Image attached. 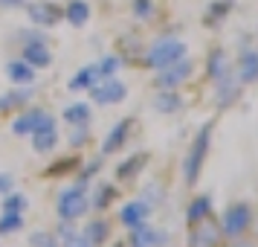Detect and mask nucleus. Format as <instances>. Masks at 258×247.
Listing matches in <instances>:
<instances>
[{
  "label": "nucleus",
  "mask_w": 258,
  "mask_h": 247,
  "mask_svg": "<svg viewBox=\"0 0 258 247\" xmlns=\"http://www.w3.org/2000/svg\"><path fill=\"white\" fill-rule=\"evenodd\" d=\"M209 137H212V122H206L203 128L198 131V137L191 142V149L186 154V163H183V177H186V183H198L200 177V169L206 163V154H209Z\"/></svg>",
  "instance_id": "1"
},
{
  "label": "nucleus",
  "mask_w": 258,
  "mask_h": 247,
  "mask_svg": "<svg viewBox=\"0 0 258 247\" xmlns=\"http://www.w3.org/2000/svg\"><path fill=\"white\" fill-rule=\"evenodd\" d=\"M90 207V201H87V183L79 180L76 186L64 189L58 198V218L61 221H76V218H82L84 212Z\"/></svg>",
  "instance_id": "2"
},
{
  "label": "nucleus",
  "mask_w": 258,
  "mask_h": 247,
  "mask_svg": "<svg viewBox=\"0 0 258 247\" xmlns=\"http://www.w3.org/2000/svg\"><path fill=\"white\" fill-rule=\"evenodd\" d=\"M186 59V44L183 41H177V38H160L157 44L148 47L145 53V64L148 67H165V64H174V61Z\"/></svg>",
  "instance_id": "3"
},
{
  "label": "nucleus",
  "mask_w": 258,
  "mask_h": 247,
  "mask_svg": "<svg viewBox=\"0 0 258 247\" xmlns=\"http://www.w3.org/2000/svg\"><path fill=\"white\" fill-rule=\"evenodd\" d=\"M249 224H252V210L246 207V204H235V207H229L226 210V215H223L221 221V235H226V238H241V235L249 230Z\"/></svg>",
  "instance_id": "4"
},
{
  "label": "nucleus",
  "mask_w": 258,
  "mask_h": 247,
  "mask_svg": "<svg viewBox=\"0 0 258 247\" xmlns=\"http://www.w3.org/2000/svg\"><path fill=\"white\" fill-rule=\"evenodd\" d=\"M128 96V87L122 82H116L113 76H107V79H99L96 84H90V99H93L96 105H116Z\"/></svg>",
  "instance_id": "5"
},
{
  "label": "nucleus",
  "mask_w": 258,
  "mask_h": 247,
  "mask_svg": "<svg viewBox=\"0 0 258 247\" xmlns=\"http://www.w3.org/2000/svg\"><path fill=\"white\" fill-rule=\"evenodd\" d=\"M44 128H55V119L49 117L47 111H41V108H29L24 111L21 117L12 122V131L15 134H35V131H44Z\"/></svg>",
  "instance_id": "6"
},
{
  "label": "nucleus",
  "mask_w": 258,
  "mask_h": 247,
  "mask_svg": "<svg viewBox=\"0 0 258 247\" xmlns=\"http://www.w3.org/2000/svg\"><path fill=\"white\" fill-rule=\"evenodd\" d=\"M188 76H191V61L180 59V61H174V64L160 67V73H157V84H160L163 90H174L177 84H183Z\"/></svg>",
  "instance_id": "7"
},
{
  "label": "nucleus",
  "mask_w": 258,
  "mask_h": 247,
  "mask_svg": "<svg viewBox=\"0 0 258 247\" xmlns=\"http://www.w3.org/2000/svg\"><path fill=\"white\" fill-rule=\"evenodd\" d=\"M238 82L241 84H252L258 82V47H246L241 50V56H238Z\"/></svg>",
  "instance_id": "8"
},
{
  "label": "nucleus",
  "mask_w": 258,
  "mask_h": 247,
  "mask_svg": "<svg viewBox=\"0 0 258 247\" xmlns=\"http://www.w3.org/2000/svg\"><path fill=\"white\" fill-rule=\"evenodd\" d=\"M131 230H134L131 233V247H163L165 238H168L163 230H154L145 221L137 224V227H131Z\"/></svg>",
  "instance_id": "9"
},
{
  "label": "nucleus",
  "mask_w": 258,
  "mask_h": 247,
  "mask_svg": "<svg viewBox=\"0 0 258 247\" xmlns=\"http://www.w3.org/2000/svg\"><path fill=\"white\" fill-rule=\"evenodd\" d=\"M26 12L32 18V24L38 26H55L61 21V9L58 6H52V3H44V0H38V3H26Z\"/></svg>",
  "instance_id": "10"
},
{
  "label": "nucleus",
  "mask_w": 258,
  "mask_h": 247,
  "mask_svg": "<svg viewBox=\"0 0 258 247\" xmlns=\"http://www.w3.org/2000/svg\"><path fill=\"white\" fill-rule=\"evenodd\" d=\"M148 215H151V204L148 201H131V204H125L119 210V221L125 227H137V224L148 221Z\"/></svg>",
  "instance_id": "11"
},
{
  "label": "nucleus",
  "mask_w": 258,
  "mask_h": 247,
  "mask_svg": "<svg viewBox=\"0 0 258 247\" xmlns=\"http://www.w3.org/2000/svg\"><path fill=\"white\" fill-rule=\"evenodd\" d=\"M131 128H134V119H122V122H116L113 125V131L105 137V142H102V154H113V152H119L125 142H128V134H131Z\"/></svg>",
  "instance_id": "12"
},
{
  "label": "nucleus",
  "mask_w": 258,
  "mask_h": 247,
  "mask_svg": "<svg viewBox=\"0 0 258 247\" xmlns=\"http://www.w3.org/2000/svg\"><path fill=\"white\" fill-rule=\"evenodd\" d=\"M218 238H221V230L215 227L212 221H198L195 224V233L188 238V244L191 247H218Z\"/></svg>",
  "instance_id": "13"
},
{
  "label": "nucleus",
  "mask_w": 258,
  "mask_h": 247,
  "mask_svg": "<svg viewBox=\"0 0 258 247\" xmlns=\"http://www.w3.org/2000/svg\"><path fill=\"white\" fill-rule=\"evenodd\" d=\"M24 61L29 67H47L49 61H52V56H49V50L44 41H29L24 47Z\"/></svg>",
  "instance_id": "14"
},
{
  "label": "nucleus",
  "mask_w": 258,
  "mask_h": 247,
  "mask_svg": "<svg viewBox=\"0 0 258 247\" xmlns=\"http://www.w3.org/2000/svg\"><path fill=\"white\" fill-rule=\"evenodd\" d=\"M215 84H218V105H221V108L232 105L235 99H238L241 82H238V76H235V73H229V76H223L221 82H215Z\"/></svg>",
  "instance_id": "15"
},
{
  "label": "nucleus",
  "mask_w": 258,
  "mask_h": 247,
  "mask_svg": "<svg viewBox=\"0 0 258 247\" xmlns=\"http://www.w3.org/2000/svg\"><path fill=\"white\" fill-rule=\"evenodd\" d=\"M6 76H9L12 82H18V84H32L35 82V67H29L24 59L9 61V64H6Z\"/></svg>",
  "instance_id": "16"
},
{
  "label": "nucleus",
  "mask_w": 258,
  "mask_h": 247,
  "mask_svg": "<svg viewBox=\"0 0 258 247\" xmlns=\"http://www.w3.org/2000/svg\"><path fill=\"white\" fill-rule=\"evenodd\" d=\"M206 67H209V79H212V82H221L223 76H229V73H232L229 59H226V53H223V50H215V53H212Z\"/></svg>",
  "instance_id": "17"
},
{
  "label": "nucleus",
  "mask_w": 258,
  "mask_h": 247,
  "mask_svg": "<svg viewBox=\"0 0 258 247\" xmlns=\"http://www.w3.org/2000/svg\"><path fill=\"white\" fill-rule=\"evenodd\" d=\"M64 18H67L73 26H84L90 21V6H87V0H70L67 9H64Z\"/></svg>",
  "instance_id": "18"
},
{
  "label": "nucleus",
  "mask_w": 258,
  "mask_h": 247,
  "mask_svg": "<svg viewBox=\"0 0 258 247\" xmlns=\"http://www.w3.org/2000/svg\"><path fill=\"white\" fill-rule=\"evenodd\" d=\"M209 212H212V201H209V195H200V198H195L191 204H188V210H186V221H188V224H198V221H203V218H209Z\"/></svg>",
  "instance_id": "19"
},
{
  "label": "nucleus",
  "mask_w": 258,
  "mask_h": 247,
  "mask_svg": "<svg viewBox=\"0 0 258 247\" xmlns=\"http://www.w3.org/2000/svg\"><path fill=\"white\" fill-rule=\"evenodd\" d=\"M55 145H58V131L55 128H44V131H35V134H32V149H35V152L47 154V152H52Z\"/></svg>",
  "instance_id": "20"
},
{
  "label": "nucleus",
  "mask_w": 258,
  "mask_h": 247,
  "mask_svg": "<svg viewBox=\"0 0 258 247\" xmlns=\"http://www.w3.org/2000/svg\"><path fill=\"white\" fill-rule=\"evenodd\" d=\"M107 233H110V224L105 221V218H96V221L87 224V230H84V238L90 241V244H105L107 241Z\"/></svg>",
  "instance_id": "21"
},
{
  "label": "nucleus",
  "mask_w": 258,
  "mask_h": 247,
  "mask_svg": "<svg viewBox=\"0 0 258 247\" xmlns=\"http://www.w3.org/2000/svg\"><path fill=\"white\" fill-rule=\"evenodd\" d=\"M99 79H102V76H99V67H96V64H90V67L79 70V73H76V76L70 79V90H84V87L96 84Z\"/></svg>",
  "instance_id": "22"
},
{
  "label": "nucleus",
  "mask_w": 258,
  "mask_h": 247,
  "mask_svg": "<svg viewBox=\"0 0 258 247\" xmlns=\"http://www.w3.org/2000/svg\"><path fill=\"white\" fill-rule=\"evenodd\" d=\"M145 160H148V154H134V157H128V160H125V163L116 169V175L122 177V180H131V177H137V175L142 172Z\"/></svg>",
  "instance_id": "23"
},
{
  "label": "nucleus",
  "mask_w": 258,
  "mask_h": 247,
  "mask_svg": "<svg viewBox=\"0 0 258 247\" xmlns=\"http://www.w3.org/2000/svg\"><path fill=\"white\" fill-rule=\"evenodd\" d=\"M32 99V90L29 87H21V90H9L6 96H0V111H12V108L24 105Z\"/></svg>",
  "instance_id": "24"
},
{
  "label": "nucleus",
  "mask_w": 258,
  "mask_h": 247,
  "mask_svg": "<svg viewBox=\"0 0 258 247\" xmlns=\"http://www.w3.org/2000/svg\"><path fill=\"white\" fill-rule=\"evenodd\" d=\"M154 108L160 111V114H174V111H180L183 108V99L177 93H157V99H154Z\"/></svg>",
  "instance_id": "25"
},
{
  "label": "nucleus",
  "mask_w": 258,
  "mask_h": 247,
  "mask_svg": "<svg viewBox=\"0 0 258 247\" xmlns=\"http://www.w3.org/2000/svg\"><path fill=\"white\" fill-rule=\"evenodd\" d=\"M87 119H90V108L84 102H76L64 111V122H70V125H87Z\"/></svg>",
  "instance_id": "26"
},
{
  "label": "nucleus",
  "mask_w": 258,
  "mask_h": 247,
  "mask_svg": "<svg viewBox=\"0 0 258 247\" xmlns=\"http://www.w3.org/2000/svg\"><path fill=\"white\" fill-rule=\"evenodd\" d=\"M18 230H24V215L18 212H3L0 215V235H12Z\"/></svg>",
  "instance_id": "27"
},
{
  "label": "nucleus",
  "mask_w": 258,
  "mask_h": 247,
  "mask_svg": "<svg viewBox=\"0 0 258 247\" xmlns=\"http://www.w3.org/2000/svg\"><path fill=\"white\" fill-rule=\"evenodd\" d=\"M113 198H116V186H110V183H99V189H96V195H93L96 210H107Z\"/></svg>",
  "instance_id": "28"
},
{
  "label": "nucleus",
  "mask_w": 258,
  "mask_h": 247,
  "mask_svg": "<svg viewBox=\"0 0 258 247\" xmlns=\"http://www.w3.org/2000/svg\"><path fill=\"white\" fill-rule=\"evenodd\" d=\"M26 210V195H21V192H9L6 195V201H3V212H21Z\"/></svg>",
  "instance_id": "29"
},
{
  "label": "nucleus",
  "mask_w": 258,
  "mask_h": 247,
  "mask_svg": "<svg viewBox=\"0 0 258 247\" xmlns=\"http://www.w3.org/2000/svg\"><path fill=\"white\" fill-rule=\"evenodd\" d=\"M229 9H232V0H221V3H212L209 6V18H206V21H209V26H218V21H221L223 15L229 12Z\"/></svg>",
  "instance_id": "30"
},
{
  "label": "nucleus",
  "mask_w": 258,
  "mask_h": 247,
  "mask_svg": "<svg viewBox=\"0 0 258 247\" xmlns=\"http://www.w3.org/2000/svg\"><path fill=\"white\" fill-rule=\"evenodd\" d=\"M96 67H99V76H102V79H107V76H113V73L122 67V61H119L116 56H110V59H102Z\"/></svg>",
  "instance_id": "31"
},
{
  "label": "nucleus",
  "mask_w": 258,
  "mask_h": 247,
  "mask_svg": "<svg viewBox=\"0 0 258 247\" xmlns=\"http://www.w3.org/2000/svg\"><path fill=\"white\" fill-rule=\"evenodd\" d=\"M29 244H32V247H58V244H55V235H52V233H41V230L32 233Z\"/></svg>",
  "instance_id": "32"
},
{
  "label": "nucleus",
  "mask_w": 258,
  "mask_h": 247,
  "mask_svg": "<svg viewBox=\"0 0 258 247\" xmlns=\"http://www.w3.org/2000/svg\"><path fill=\"white\" fill-rule=\"evenodd\" d=\"M134 15H137V18H151L154 3L151 0H134Z\"/></svg>",
  "instance_id": "33"
},
{
  "label": "nucleus",
  "mask_w": 258,
  "mask_h": 247,
  "mask_svg": "<svg viewBox=\"0 0 258 247\" xmlns=\"http://www.w3.org/2000/svg\"><path fill=\"white\" fill-rule=\"evenodd\" d=\"M87 142V125H73V134H70V145H84Z\"/></svg>",
  "instance_id": "34"
},
{
  "label": "nucleus",
  "mask_w": 258,
  "mask_h": 247,
  "mask_svg": "<svg viewBox=\"0 0 258 247\" xmlns=\"http://www.w3.org/2000/svg\"><path fill=\"white\" fill-rule=\"evenodd\" d=\"M64 247H93L84 235H79V233H73L70 238H64Z\"/></svg>",
  "instance_id": "35"
},
{
  "label": "nucleus",
  "mask_w": 258,
  "mask_h": 247,
  "mask_svg": "<svg viewBox=\"0 0 258 247\" xmlns=\"http://www.w3.org/2000/svg\"><path fill=\"white\" fill-rule=\"evenodd\" d=\"M12 186H15V177L6 175V172H0V195H9Z\"/></svg>",
  "instance_id": "36"
},
{
  "label": "nucleus",
  "mask_w": 258,
  "mask_h": 247,
  "mask_svg": "<svg viewBox=\"0 0 258 247\" xmlns=\"http://www.w3.org/2000/svg\"><path fill=\"white\" fill-rule=\"evenodd\" d=\"M73 233H76V227H73V221H61V227H58V235H61V241H64V238H70Z\"/></svg>",
  "instance_id": "37"
},
{
  "label": "nucleus",
  "mask_w": 258,
  "mask_h": 247,
  "mask_svg": "<svg viewBox=\"0 0 258 247\" xmlns=\"http://www.w3.org/2000/svg\"><path fill=\"white\" fill-rule=\"evenodd\" d=\"M0 6H9V9L12 6H26V0H0Z\"/></svg>",
  "instance_id": "38"
},
{
  "label": "nucleus",
  "mask_w": 258,
  "mask_h": 247,
  "mask_svg": "<svg viewBox=\"0 0 258 247\" xmlns=\"http://www.w3.org/2000/svg\"><path fill=\"white\" fill-rule=\"evenodd\" d=\"M96 169H102V160H93V163H90L87 169H84V175H93Z\"/></svg>",
  "instance_id": "39"
},
{
  "label": "nucleus",
  "mask_w": 258,
  "mask_h": 247,
  "mask_svg": "<svg viewBox=\"0 0 258 247\" xmlns=\"http://www.w3.org/2000/svg\"><path fill=\"white\" fill-rule=\"evenodd\" d=\"M113 247H125V244H122V241H119V244H113Z\"/></svg>",
  "instance_id": "40"
},
{
  "label": "nucleus",
  "mask_w": 258,
  "mask_h": 247,
  "mask_svg": "<svg viewBox=\"0 0 258 247\" xmlns=\"http://www.w3.org/2000/svg\"><path fill=\"white\" fill-rule=\"evenodd\" d=\"M235 247H249V244H235Z\"/></svg>",
  "instance_id": "41"
}]
</instances>
